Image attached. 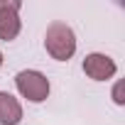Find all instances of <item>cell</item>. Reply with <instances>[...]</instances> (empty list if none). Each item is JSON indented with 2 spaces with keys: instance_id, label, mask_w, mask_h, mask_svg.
I'll use <instances>...</instances> for the list:
<instances>
[{
  "instance_id": "3957f363",
  "label": "cell",
  "mask_w": 125,
  "mask_h": 125,
  "mask_svg": "<svg viewBox=\"0 0 125 125\" xmlns=\"http://www.w3.org/2000/svg\"><path fill=\"white\" fill-rule=\"evenodd\" d=\"M22 30L20 0H0V39L12 42Z\"/></svg>"
},
{
  "instance_id": "5b68a950",
  "label": "cell",
  "mask_w": 125,
  "mask_h": 125,
  "mask_svg": "<svg viewBox=\"0 0 125 125\" xmlns=\"http://www.w3.org/2000/svg\"><path fill=\"white\" fill-rule=\"evenodd\" d=\"M20 120H22L20 101L8 91H0V125H17Z\"/></svg>"
},
{
  "instance_id": "277c9868",
  "label": "cell",
  "mask_w": 125,
  "mask_h": 125,
  "mask_svg": "<svg viewBox=\"0 0 125 125\" xmlns=\"http://www.w3.org/2000/svg\"><path fill=\"white\" fill-rule=\"evenodd\" d=\"M115 71H118V66L108 54L93 52V54H86V59H83V74L93 81H108L115 76Z\"/></svg>"
},
{
  "instance_id": "52a82bcc",
  "label": "cell",
  "mask_w": 125,
  "mask_h": 125,
  "mask_svg": "<svg viewBox=\"0 0 125 125\" xmlns=\"http://www.w3.org/2000/svg\"><path fill=\"white\" fill-rule=\"evenodd\" d=\"M0 66H3V52H0Z\"/></svg>"
},
{
  "instance_id": "8992f818",
  "label": "cell",
  "mask_w": 125,
  "mask_h": 125,
  "mask_svg": "<svg viewBox=\"0 0 125 125\" xmlns=\"http://www.w3.org/2000/svg\"><path fill=\"white\" fill-rule=\"evenodd\" d=\"M123 88H125V83H123V81H118V83L113 86V101H115L118 105H125V96H123Z\"/></svg>"
},
{
  "instance_id": "6da1fadb",
  "label": "cell",
  "mask_w": 125,
  "mask_h": 125,
  "mask_svg": "<svg viewBox=\"0 0 125 125\" xmlns=\"http://www.w3.org/2000/svg\"><path fill=\"white\" fill-rule=\"evenodd\" d=\"M44 49L56 61H69L76 52V34L66 22H52L44 32Z\"/></svg>"
},
{
  "instance_id": "7a4b0ae2",
  "label": "cell",
  "mask_w": 125,
  "mask_h": 125,
  "mask_svg": "<svg viewBox=\"0 0 125 125\" xmlns=\"http://www.w3.org/2000/svg\"><path fill=\"white\" fill-rule=\"evenodd\" d=\"M15 86H17L20 96L32 101V103H42L49 98V79L42 71H34V69L20 71L15 76Z\"/></svg>"
}]
</instances>
